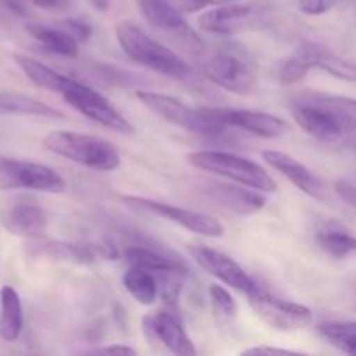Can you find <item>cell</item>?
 I'll list each match as a JSON object with an SVG mask.
<instances>
[{
  "mask_svg": "<svg viewBox=\"0 0 356 356\" xmlns=\"http://www.w3.org/2000/svg\"><path fill=\"white\" fill-rule=\"evenodd\" d=\"M31 3L45 10H66L72 6V0H31Z\"/></svg>",
  "mask_w": 356,
  "mask_h": 356,
  "instance_id": "e575fe53",
  "label": "cell"
},
{
  "mask_svg": "<svg viewBox=\"0 0 356 356\" xmlns=\"http://www.w3.org/2000/svg\"><path fill=\"white\" fill-rule=\"evenodd\" d=\"M316 332L329 344L346 355L356 351V323L355 322H322L316 325Z\"/></svg>",
  "mask_w": 356,
  "mask_h": 356,
  "instance_id": "484cf974",
  "label": "cell"
},
{
  "mask_svg": "<svg viewBox=\"0 0 356 356\" xmlns=\"http://www.w3.org/2000/svg\"><path fill=\"white\" fill-rule=\"evenodd\" d=\"M63 26H65V30L68 31L79 44L80 42H82V44L83 42H89V38L92 37V26H90L89 23H86V21L79 19V17H66V19L63 21Z\"/></svg>",
  "mask_w": 356,
  "mask_h": 356,
  "instance_id": "f546056e",
  "label": "cell"
},
{
  "mask_svg": "<svg viewBox=\"0 0 356 356\" xmlns=\"http://www.w3.org/2000/svg\"><path fill=\"white\" fill-rule=\"evenodd\" d=\"M24 30L33 37L42 47L63 58H76L79 56V42L66 30L58 26H49L44 23H26Z\"/></svg>",
  "mask_w": 356,
  "mask_h": 356,
  "instance_id": "cb8c5ba5",
  "label": "cell"
},
{
  "mask_svg": "<svg viewBox=\"0 0 356 356\" xmlns=\"http://www.w3.org/2000/svg\"><path fill=\"white\" fill-rule=\"evenodd\" d=\"M139 10L149 26L163 31L188 51H200L202 42L198 35L188 26L183 14L169 0H138Z\"/></svg>",
  "mask_w": 356,
  "mask_h": 356,
  "instance_id": "8fae6325",
  "label": "cell"
},
{
  "mask_svg": "<svg viewBox=\"0 0 356 356\" xmlns=\"http://www.w3.org/2000/svg\"><path fill=\"white\" fill-rule=\"evenodd\" d=\"M92 355H110V353H117V355H136L134 348L124 346V344H111V346H104V348H97V350H90Z\"/></svg>",
  "mask_w": 356,
  "mask_h": 356,
  "instance_id": "8d00e7d4",
  "label": "cell"
},
{
  "mask_svg": "<svg viewBox=\"0 0 356 356\" xmlns=\"http://www.w3.org/2000/svg\"><path fill=\"white\" fill-rule=\"evenodd\" d=\"M2 226L10 235L37 238L47 228V216L33 202H17L2 214Z\"/></svg>",
  "mask_w": 356,
  "mask_h": 356,
  "instance_id": "ac0fdd59",
  "label": "cell"
},
{
  "mask_svg": "<svg viewBox=\"0 0 356 356\" xmlns=\"http://www.w3.org/2000/svg\"><path fill=\"white\" fill-rule=\"evenodd\" d=\"M334 191H336L337 197H339L341 200L346 202L350 207H355L356 188L351 177H341V179H337L336 184H334Z\"/></svg>",
  "mask_w": 356,
  "mask_h": 356,
  "instance_id": "4dcf8cb0",
  "label": "cell"
},
{
  "mask_svg": "<svg viewBox=\"0 0 356 356\" xmlns=\"http://www.w3.org/2000/svg\"><path fill=\"white\" fill-rule=\"evenodd\" d=\"M316 242L320 249L334 259H346L356 249L353 236L341 229H323L316 235Z\"/></svg>",
  "mask_w": 356,
  "mask_h": 356,
  "instance_id": "4316f807",
  "label": "cell"
},
{
  "mask_svg": "<svg viewBox=\"0 0 356 356\" xmlns=\"http://www.w3.org/2000/svg\"><path fill=\"white\" fill-rule=\"evenodd\" d=\"M252 6H236V3L229 2L222 3V6H216V9L202 14L198 24L207 33L232 37V35L245 30L247 24L252 23Z\"/></svg>",
  "mask_w": 356,
  "mask_h": 356,
  "instance_id": "e0dca14e",
  "label": "cell"
},
{
  "mask_svg": "<svg viewBox=\"0 0 356 356\" xmlns=\"http://www.w3.org/2000/svg\"><path fill=\"white\" fill-rule=\"evenodd\" d=\"M125 291L131 298H134L139 305L149 306L159 298V284H156L155 275L149 271L139 270V268H131L122 278Z\"/></svg>",
  "mask_w": 356,
  "mask_h": 356,
  "instance_id": "d4e9b609",
  "label": "cell"
},
{
  "mask_svg": "<svg viewBox=\"0 0 356 356\" xmlns=\"http://www.w3.org/2000/svg\"><path fill=\"white\" fill-rule=\"evenodd\" d=\"M240 355H299L298 351L292 350H280V348H270V346H254V348H247L243 350Z\"/></svg>",
  "mask_w": 356,
  "mask_h": 356,
  "instance_id": "836d02e7",
  "label": "cell"
},
{
  "mask_svg": "<svg viewBox=\"0 0 356 356\" xmlns=\"http://www.w3.org/2000/svg\"><path fill=\"white\" fill-rule=\"evenodd\" d=\"M247 298H249V306L256 313L257 318L263 320L271 329L280 330V332H294V330H302L313 325L312 309L299 302L275 298L261 289H257Z\"/></svg>",
  "mask_w": 356,
  "mask_h": 356,
  "instance_id": "30bf717a",
  "label": "cell"
},
{
  "mask_svg": "<svg viewBox=\"0 0 356 356\" xmlns=\"http://www.w3.org/2000/svg\"><path fill=\"white\" fill-rule=\"evenodd\" d=\"M24 329L23 305L19 294L10 285L0 289V339L13 343L19 339Z\"/></svg>",
  "mask_w": 356,
  "mask_h": 356,
  "instance_id": "44dd1931",
  "label": "cell"
},
{
  "mask_svg": "<svg viewBox=\"0 0 356 356\" xmlns=\"http://www.w3.org/2000/svg\"><path fill=\"white\" fill-rule=\"evenodd\" d=\"M13 59L17 65V68L28 76V80H30L31 83H35L37 87H42V89L54 90V92L63 94L73 82H75V80L70 79V76L63 75V73L42 65L40 61L30 58V56L13 54Z\"/></svg>",
  "mask_w": 356,
  "mask_h": 356,
  "instance_id": "7402d4cb",
  "label": "cell"
},
{
  "mask_svg": "<svg viewBox=\"0 0 356 356\" xmlns=\"http://www.w3.org/2000/svg\"><path fill=\"white\" fill-rule=\"evenodd\" d=\"M190 254L202 270L221 280L228 287L236 289L247 296L259 289V285L245 273V270L225 252H219V250L205 245H191Z\"/></svg>",
  "mask_w": 356,
  "mask_h": 356,
  "instance_id": "4fadbf2b",
  "label": "cell"
},
{
  "mask_svg": "<svg viewBox=\"0 0 356 356\" xmlns=\"http://www.w3.org/2000/svg\"><path fill=\"white\" fill-rule=\"evenodd\" d=\"M143 336L149 346L155 350H167L174 355L193 356L197 355L193 341L188 337L179 318L165 312L145 315L141 320Z\"/></svg>",
  "mask_w": 356,
  "mask_h": 356,
  "instance_id": "7c38bea8",
  "label": "cell"
},
{
  "mask_svg": "<svg viewBox=\"0 0 356 356\" xmlns=\"http://www.w3.org/2000/svg\"><path fill=\"white\" fill-rule=\"evenodd\" d=\"M90 3H92L99 13H104V10H108V7H110V0H90Z\"/></svg>",
  "mask_w": 356,
  "mask_h": 356,
  "instance_id": "74e56055",
  "label": "cell"
},
{
  "mask_svg": "<svg viewBox=\"0 0 356 356\" xmlns=\"http://www.w3.org/2000/svg\"><path fill=\"white\" fill-rule=\"evenodd\" d=\"M136 96L156 117L188 132L218 138L228 131L226 125L219 124L214 118L209 117L204 108H191L177 97L160 92H149V90H138Z\"/></svg>",
  "mask_w": 356,
  "mask_h": 356,
  "instance_id": "5b68a950",
  "label": "cell"
},
{
  "mask_svg": "<svg viewBox=\"0 0 356 356\" xmlns=\"http://www.w3.org/2000/svg\"><path fill=\"white\" fill-rule=\"evenodd\" d=\"M204 111L228 129H240V131L259 136V138H280L289 129L284 118L264 113V111L228 110V108H204Z\"/></svg>",
  "mask_w": 356,
  "mask_h": 356,
  "instance_id": "5bb4252c",
  "label": "cell"
},
{
  "mask_svg": "<svg viewBox=\"0 0 356 356\" xmlns=\"http://www.w3.org/2000/svg\"><path fill=\"white\" fill-rule=\"evenodd\" d=\"M298 56L309 66V70H322V72L329 73V75L336 76L339 80L355 82L356 73L353 61H348V59L334 54V52L322 47V45L306 44L305 47L299 49Z\"/></svg>",
  "mask_w": 356,
  "mask_h": 356,
  "instance_id": "ffe728a7",
  "label": "cell"
},
{
  "mask_svg": "<svg viewBox=\"0 0 356 356\" xmlns=\"http://www.w3.org/2000/svg\"><path fill=\"white\" fill-rule=\"evenodd\" d=\"M204 195L211 204L221 209L226 214L236 218H247L263 211L266 198L257 190H247V186H233V184L211 183L204 188Z\"/></svg>",
  "mask_w": 356,
  "mask_h": 356,
  "instance_id": "9a60e30c",
  "label": "cell"
},
{
  "mask_svg": "<svg viewBox=\"0 0 356 356\" xmlns=\"http://www.w3.org/2000/svg\"><path fill=\"white\" fill-rule=\"evenodd\" d=\"M120 200L125 207L131 209L136 214L165 219V221L174 222V225L191 233H197V235L209 236V238H218V236L225 235V226L212 216L202 214V212L191 211V209L176 207V205L165 204V202L152 200V198L134 197V195H122Z\"/></svg>",
  "mask_w": 356,
  "mask_h": 356,
  "instance_id": "8992f818",
  "label": "cell"
},
{
  "mask_svg": "<svg viewBox=\"0 0 356 356\" xmlns=\"http://www.w3.org/2000/svg\"><path fill=\"white\" fill-rule=\"evenodd\" d=\"M7 115L51 118V120H61L65 117L61 111L49 106L40 99L17 92H0V117H7Z\"/></svg>",
  "mask_w": 356,
  "mask_h": 356,
  "instance_id": "603a6c76",
  "label": "cell"
},
{
  "mask_svg": "<svg viewBox=\"0 0 356 356\" xmlns=\"http://www.w3.org/2000/svg\"><path fill=\"white\" fill-rule=\"evenodd\" d=\"M0 190H31L65 193L66 183L58 170L30 160L0 156Z\"/></svg>",
  "mask_w": 356,
  "mask_h": 356,
  "instance_id": "ba28073f",
  "label": "cell"
},
{
  "mask_svg": "<svg viewBox=\"0 0 356 356\" xmlns=\"http://www.w3.org/2000/svg\"><path fill=\"white\" fill-rule=\"evenodd\" d=\"M229 2L233 0H176V7L183 13H198L205 7H216Z\"/></svg>",
  "mask_w": 356,
  "mask_h": 356,
  "instance_id": "1f68e13d",
  "label": "cell"
},
{
  "mask_svg": "<svg viewBox=\"0 0 356 356\" xmlns=\"http://www.w3.org/2000/svg\"><path fill=\"white\" fill-rule=\"evenodd\" d=\"M209 298H211L212 312L219 323H232L236 318L238 306L228 291L221 285H211L209 287Z\"/></svg>",
  "mask_w": 356,
  "mask_h": 356,
  "instance_id": "83f0119b",
  "label": "cell"
},
{
  "mask_svg": "<svg viewBox=\"0 0 356 356\" xmlns=\"http://www.w3.org/2000/svg\"><path fill=\"white\" fill-rule=\"evenodd\" d=\"M115 35L122 51L138 65L170 79L183 80L190 75V66L172 49L152 38L136 24L122 21L115 26Z\"/></svg>",
  "mask_w": 356,
  "mask_h": 356,
  "instance_id": "7a4b0ae2",
  "label": "cell"
},
{
  "mask_svg": "<svg viewBox=\"0 0 356 356\" xmlns=\"http://www.w3.org/2000/svg\"><path fill=\"white\" fill-rule=\"evenodd\" d=\"M188 160H190L191 165L204 170V172L228 177V179L235 181L242 186L252 188L257 191H266V193L277 190V183L266 169H263L259 163L252 162V160L235 155V153L198 149V152L190 153Z\"/></svg>",
  "mask_w": 356,
  "mask_h": 356,
  "instance_id": "277c9868",
  "label": "cell"
},
{
  "mask_svg": "<svg viewBox=\"0 0 356 356\" xmlns=\"http://www.w3.org/2000/svg\"><path fill=\"white\" fill-rule=\"evenodd\" d=\"M289 111L306 134L327 145L344 143L355 134L356 103L351 97L305 90L291 97Z\"/></svg>",
  "mask_w": 356,
  "mask_h": 356,
  "instance_id": "6da1fadb",
  "label": "cell"
},
{
  "mask_svg": "<svg viewBox=\"0 0 356 356\" xmlns=\"http://www.w3.org/2000/svg\"><path fill=\"white\" fill-rule=\"evenodd\" d=\"M309 72H312L309 66L296 54L292 58H289L287 61H284V65H280L278 79H280V82L284 86H294V83H299L301 80H305Z\"/></svg>",
  "mask_w": 356,
  "mask_h": 356,
  "instance_id": "f1b7e54d",
  "label": "cell"
},
{
  "mask_svg": "<svg viewBox=\"0 0 356 356\" xmlns=\"http://www.w3.org/2000/svg\"><path fill=\"white\" fill-rule=\"evenodd\" d=\"M263 160L268 165L273 167L277 172L287 177L298 190H301L308 197L316 198V200H327L329 198V191H327L323 181L289 153L266 149V152H263Z\"/></svg>",
  "mask_w": 356,
  "mask_h": 356,
  "instance_id": "2e32d148",
  "label": "cell"
},
{
  "mask_svg": "<svg viewBox=\"0 0 356 356\" xmlns=\"http://www.w3.org/2000/svg\"><path fill=\"white\" fill-rule=\"evenodd\" d=\"M7 9L13 14L19 17H28L30 16V9H28V0H0Z\"/></svg>",
  "mask_w": 356,
  "mask_h": 356,
  "instance_id": "d590c367",
  "label": "cell"
},
{
  "mask_svg": "<svg viewBox=\"0 0 356 356\" xmlns=\"http://www.w3.org/2000/svg\"><path fill=\"white\" fill-rule=\"evenodd\" d=\"M125 261L131 268L149 271L152 275L165 273V271H181L186 273L188 268L179 257H174L167 250L155 249L146 245H131L125 249Z\"/></svg>",
  "mask_w": 356,
  "mask_h": 356,
  "instance_id": "d6986e66",
  "label": "cell"
},
{
  "mask_svg": "<svg viewBox=\"0 0 356 356\" xmlns=\"http://www.w3.org/2000/svg\"><path fill=\"white\" fill-rule=\"evenodd\" d=\"M204 75L209 82L228 92L250 94L256 89L257 75L252 63L232 49H219L205 58Z\"/></svg>",
  "mask_w": 356,
  "mask_h": 356,
  "instance_id": "52a82bcc",
  "label": "cell"
},
{
  "mask_svg": "<svg viewBox=\"0 0 356 356\" xmlns=\"http://www.w3.org/2000/svg\"><path fill=\"white\" fill-rule=\"evenodd\" d=\"M44 146L54 155L72 160L87 169L111 172L120 167V153L111 143L82 132H49L44 138Z\"/></svg>",
  "mask_w": 356,
  "mask_h": 356,
  "instance_id": "3957f363",
  "label": "cell"
},
{
  "mask_svg": "<svg viewBox=\"0 0 356 356\" xmlns=\"http://www.w3.org/2000/svg\"><path fill=\"white\" fill-rule=\"evenodd\" d=\"M334 3L336 0H299V10L308 16H320L325 14Z\"/></svg>",
  "mask_w": 356,
  "mask_h": 356,
  "instance_id": "d6a6232c",
  "label": "cell"
},
{
  "mask_svg": "<svg viewBox=\"0 0 356 356\" xmlns=\"http://www.w3.org/2000/svg\"><path fill=\"white\" fill-rule=\"evenodd\" d=\"M61 96L70 106L75 108V110L80 111L83 117L90 118V120H94L96 124L103 125V127L110 129V131L118 132V134H134V127L131 125V122H129L124 115L118 113V111L111 106L110 101H108L103 94L96 92L92 87L75 80Z\"/></svg>",
  "mask_w": 356,
  "mask_h": 356,
  "instance_id": "9c48e42d",
  "label": "cell"
}]
</instances>
